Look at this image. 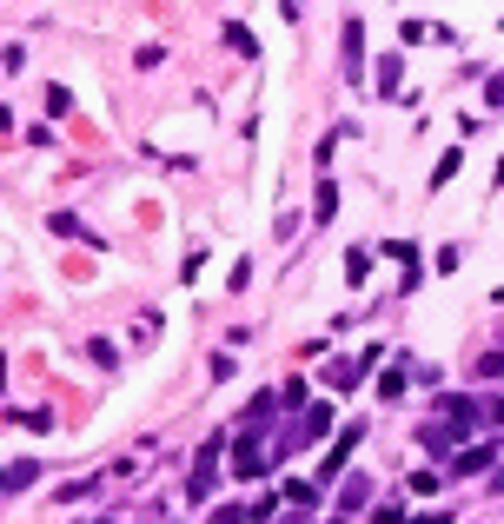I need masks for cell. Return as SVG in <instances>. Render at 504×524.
<instances>
[{
	"label": "cell",
	"instance_id": "cell-1",
	"mask_svg": "<svg viewBox=\"0 0 504 524\" xmlns=\"http://www.w3.org/2000/svg\"><path fill=\"white\" fill-rule=\"evenodd\" d=\"M220 445H226L220 432H213L206 445H199V458H193V478H187V504H206L213 492H220Z\"/></svg>",
	"mask_w": 504,
	"mask_h": 524
},
{
	"label": "cell",
	"instance_id": "cell-2",
	"mask_svg": "<svg viewBox=\"0 0 504 524\" xmlns=\"http://www.w3.org/2000/svg\"><path fill=\"white\" fill-rule=\"evenodd\" d=\"M265 451H259V432H239V445H232V478H265Z\"/></svg>",
	"mask_w": 504,
	"mask_h": 524
},
{
	"label": "cell",
	"instance_id": "cell-3",
	"mask_svg": "<svg viewBox=\"0 0 504 524\" xmlns=\"http://www.w3.org/2000/svg\"><path fill=\"white\" fill-rule=\"evenodd\" d=\"M339 47H345V80L365 74V21H345L339 27Z\"/></svg>",
	"mask_w": 504,
	"mask_h": 524
},
{
	"label": "cell",
	"instance_id": "cell-4",
	"mask_svg": "<svg viewBox=\"0 0 504 524\" xmlns=\"http://www.w3.org/2000/svg\"><path fill=\"white\" fill-rule=\"evenodd\" d=\"M365 504H372V478H365V471H352V478L339 485V518L365 511Z\"/></svg>",
	"mask_w": 504,
	"mask_h": 524
},
{
	"label": "cell",
	"instance_id": "cell-5",
	"mask_svg": "<svg viewBox=\"0 0 504 524\" xmlns=\"http://www.w3.org/2000/svg\"><path fill=\"white\" fill-rule=\"evenodd\" d=\"M398 80H405V54H385V60H378V74H372V93H378V100H392V93H398Z\"/></svg>",
	"mask_w": 504,
	"mask_h": 524
},
{
	"label": "cell",
	"instance_id": "cell-6",
	"mask_svg": "<svg viewBox=\"0 0 504 524\" xmlns=\"http://www.w3.org/2000/svg\"><path fill=\"white\" fill-rule=\"evenodd\" d=\"M359 379H365V365H359V359H332V365H326V385H332V392H352Z\"/></svg>",
	"mask_w": 504,
	"mask_h": 524
},
{
	"label": "cell",
	"instance_id": "cell-7",
	"mask_svg": "<svg viewBox=\"0 0 504 524\" xmlns=\"http://www.w3.org/2000/svg\"><path fill=\"white\" fill-rule=\"evenodd\" d=\"M491 458H498L491 445H472V451H458V458H451V478H472V471H484Z\"/></svg>",
	"mask_w": 504,
	"mask_h": 524
},
{
	"label": "cell",
	"instance_id": "cell-8",
	"mask_svg": "<svg viewBox=\"0 0 504 524\" xmlns=\"http://www.w3.org/2000/svg\"><path fill=\"white\" fill-rule=\"evenodd\" d=\"M359 438H365L359 425H345V438H339V445H332V451H326V478H339V465L352 458V445H359Z\"/></svg>",
	"mask_w": 504,
	"mask_h": 524
},
{
	"label": "cell",
	"instance_id": "cell-9",
	"mask_svg": "<svg viewBox=\"0 0 504 524\" xmlns=\"http://www.w3.org/2000/svg\"><path fill=\"white\" fill-rule=\"evenodd\" d=\"M392 259L405 266V273H398V285L412 293V285H418V246H412V240H398V246H392Z\"/></svg>",
	"mask_w": 504,
	"mask_h": 524
},
{
	"label": "cell",
	"instance_id": "cell-10",
	"mask_svg": "<svg viewBox=\"0 0 504 524\" xmlns=\"http://www.w3.org/2000/svg\"><path fill=\"white\" fill-rule=\"evenodd\" d=\"M226 47H239V60H259V40H252V27H239V21L226 27Z\"/></svg>",
	"mask_w": 504,
	"mask_h": 524
},
{
	"label": "cell",
	"instance_id": "cell-11",
	"mask_svg": "<svg viewBox=\"0 0 504 524\" xmlns=\"http://www.w3.org/2000/svg\"><path fill=\"white\" fill-rule=\"evenodd\" d=\"M326 432H332V405H312L306 425H299V438H326Z\"/></svg>",
	"mask_w": 504,
	"mask_h": 524
},
{
	"label": "cell",
	"instance_id": "cell-12",
	"mask_svg": "<svg viewBox=\"0 0 504 524\" xmlns=\"http://www.w3.org/2000/svg\"><path fill=\"white\" fill-rule=\"evenodd\" d=\"M332 213H339V186H332V179H318V199H312V219H332Z\"/></svg>",
	"mask_w": 504,
	"mask_h": 524
},
{
	"label": "cell",
	"instance_id": "cell-13",
	"mask_svg": "<svg viewBox=\"0 0 504 524\" xmlns=\"http://www.w3.org/2000/svg\"><path fill=\"white\" fill-rule=\"evenodd\" d=\"M47 226H54V232H60V240H93V232H87V226H80V219H74V213H54V219H47Z\"/></svg>",
	"mask_w": 504,
	"mask_h": 524
},
{
	"label": "cell",
	"instance_id": "cell-14",
	"mask_svg": "<svg viewBox=\"0 0 504 524\" xmlns=\"http://www.w3.org/2000/svg\"><path fill=\"white\" fill-rule=\"evenodd\" d=\"M365 273H372V252H365V246H352V252H345V279L359 285Z\"/></svg>",
	"mask_w": 504,
	"mask_h": 524
},
{
	"label": "cell",
	"instance_id": "cell-15",
	"mask_svg": "<svg viewBox=\"0 0 504 524\" xmlns=\"http://www.w3.org/2000/svg\"><path fill=\"white\" fill-rule=\"evenodd\" d=\"M13 425H27V432H54V412H47V405H33V412H13Z\"/></svg>",
	"mask_w": 504,
	"mask_h": 524
},
{
	"label": "cell",
	"instance_id": "cell-16",
	"mask_svg": "<svg viewBox=\"0 0 504 524\" xmlns=\"http://www.w3.org/2000/svg\"><path fill=\"white\" fill-rule=\"evenodd\" d=\"M47 113H54V120H66V113H74V93H66V87H47Z\"/></svg>",
	"mask_w": 504,
	"mask_h": 524
},
{
	"label": "cell",
	"instance_id": "cell-17",
	"mask_svg": "<svg viewBox=\"0 0 504 524\" xmlns=\"http://www.w3.org/2000/svg\"><path fill=\"white\" fill-rule=\"evenodd\" d=\"M87 359H93V365H107V371H113V365H120V352H113L107 339H87Z\"/></svg>",
	"mask_w": 504,
	"mask_h": 524
},
{
	"label": "cell",
	"instance_id": "cell-18",
	"mask_svg": "<svg viewBox=\"0 0 504 524\" xmlns=\"http://www.w3.org/2000/svg\"><path fill=\"white\" fill-rule=\"evenodd\" d=\"M33 478H40V465H13V471H7V492H27Z\"/></svg>",
	"mask_w": 504,
	"mask_h": 524
},
{
	"label": "cell",
	"instance_id": "cell-19",
	"mask_svg": "<svg viewBox=\"0 0 504 524\" xmlns=\"http://www.w3.org/2000/svg\"><path fill=\"white\" fill-rule=\"evenodd\" d=\"M445 179H458V146H451V153L431 166V186H445Z\"/></svg>",
	"mask_w": 504,
	"mask_h": 524
},
{
	"label": "cell",
	"instance_id": "cell-20",
	"mask_svg": "<svg viewBox=\"0 0 504 524\" xmlns=\"http://www.w3.org/2000/svg\"><path fill=\"white\" fill-rule=\"evenodd\" d=\"M285 498H292V511H312V504H318L312 485H285Z\"/></svg>",
	"mask_w": 504,
	"mask_h": 524
},
{
	"label": "cell",
	"instance_id": "cell-21",
	"mask_svg": "<svg viewBox=\"0 0 504 524\" xmlns=\"http://www.w3.org/2000/svg\"><path fill=\"white\" fill-rule=\"evenodd\" d=\"M372 524H405V504H378V511H372Z\"/></svg>",
	"mask_w": 504,
	"mask_h": 524
},
{
	"label": "cell",
	"instance_id": "cell-22",
	"mask_svg": "<svg viewBox=\"0 0 504 524\" xmlns=\"http://www.w3.org/2000/svg\"><path fill=\"white\" fill-rule=\"evenodd\" d=\"M239 518H252L246 504H226V511H213V524H239Z\"/></svg>",
	"mask_w": 504,
	"mask_h": 524
},
{
	"label": "cell",
	"instance_id": "cell-23",
	"mask_svg": "<svg viewBox=\"0 0 504 524\" xmlns=\"http://www.w3.org/2000/svg\"><path fill=\"white\" fill-rule=\"evenodd\" d=\"M484 100H491V107H504V74L491 80V87H484Z\"/></svg>",
	"mask_w": 504,
	"mask_h": 524
},
{
	"label": "cell",
	"instance_id": "cell-24",
	"mask_svg": "<svg viewBox=\"0 0 504 524\" xmlns=\"http://www.w3.org/2000/svg\"><path fill=\"white\" fill-rule=\"evenodd\" d=\"M412 524H451V511H425V518H412Z\"/></svg>",
	"mask_w": 504,
	"mask_h": 524
},
{
	"label": "cell",
	"instance_id": "cell-25",
	"mask_svg": "<svg viewBox=\"0 0 504 524\" xmlns=\"http://www.w3.org/2000/svg\"><path fill=\"white\" fill-rule=\"evenodd\" d=\"M491 425H504V398H498V405H491Z\"/></svg>",
	"mask_w": 504,
	"mask_h": 524
},
{
	"label": "cell",
	"instance_id": "cell-26",
	"mask_svg": "<svg viewBox=\"0 0 504 524\" xmlns=\"http://www.w3.org/2000/svg\"><path fill=\"white\" fill-rule=\"evenodd\" d=\"M491 186H498V193H504V160H498V173H491Z\"/></svg>",
	"mask_w": 504,
	"mask_h": 524
}]
</instances>
